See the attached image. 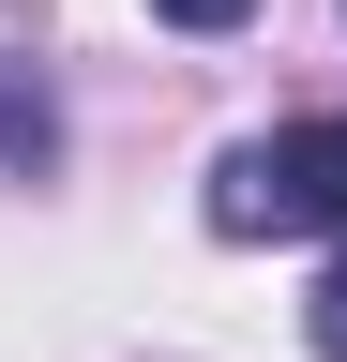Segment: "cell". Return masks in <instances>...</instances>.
I'll return each mask as SVG.
<instances>
[{
  "mask_svg": "<svg viewBox=\"0 0 347 362\" xmlns=\"http://www.w3.org/2000/svg\"><path fill=\"white\" fill-rule=\"evenodd\" d=\"M211 226H227V242H317V226H347V106L242 136V151L211 166Z\"/></svg>",
  "mask_w": 347,
  "mask_h": 362,
  "instance_id": "cell-1",
  "label": "cell"
},
{
  "mask_svg": "<svg viewBox=\"0 0 347 362\" xmlns=\"http://www.w3.org/2000/svg\"><path fill=\"white\" fill-rule=\"evenodd\" d=\"M151 16H166V30H242L257 0H151Z\"/></svg>",
  "mask_w": 347,
  "mask_h": 362,
  "instance_id": "cell-4",
  "label": "cell"
},
{
  "mask_svg": "<svg viewBox=\"0 0 347 362\" xmlns=\"http://www.w3.org/2000/svg\"><path fill=\"white\" fill-rule=\"evenodd\" d=\"M0 166H61V106L30 76H0Z\"/></svg>",
  "mask_w": 347,
  "mask_h": 362,
  "instance_id": "cell-2",
  "label": "cell"
},
{
  "mask_svg": "<svg viewBox=\"0 0 347 362\" xmlns=\"http://www.w3.org/2000/svg\"><path fill=\"white\" fill-rule=\"evenodd\" d=\"M302 347H317V362H347V257L317 272V302H302Z\"/></svg>",
  "mask_w": 347,
  "mask_h": 362,
  "instance_id": "cell-3",
  "label": "cell"
}]
</instances>
